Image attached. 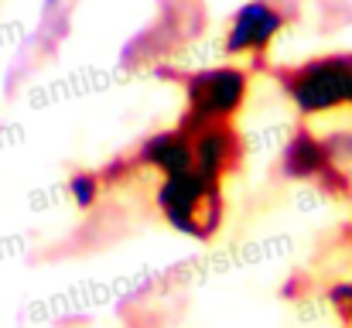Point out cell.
<instances>
[{"label":"cell","mask_w":352,"mask_h":328,"mask_svg":"<svg viewBox=\"0 0 352 328\" xmlns=\"http://www.w3.org/2000/svg\"><path fill=\"white\" fill-rule=\"evenodd\" d=\"M154 206L171 229L199 243H209L219 232L223 216H226L223 182L206 175L202 168H188V171L161 178L154 192Z\"/></svg>","instance_id":"cell-1"},{"label":"cell","mask_w":352,"mask_h":328,"mask_svg":"<svg viewBox=\"0 0 352 328\" xmlns=\"http://www.w3.org/2000/svg\"><path fill=\"white\" fill-rule=\"evenodd\" d=\"M270 76L301 116L352 109V52H329L294 65H277Z\"/></svg>","instance_id":"cell-2"},{"label":"cell","mask_w":352,"mask_h":328,"mask_svg":"<svg viewBox=\"0 0 352 328\" xmlns=\"http://www.w3.org/2000/svg\"><path fill=\"white\" fill-rule=\"evenodd\" d=\"M161 76L175 72L161 69ZM175 79H182L185 89V109L178 116V127H185L188 133H199L212 123H233L250 96V69L243 65H209L199 72H182Z\"/></svg>","instance_id":"cell-3"},{"label":"cell","mask_w":352,"mask_h":328,"mask_svg":"<svg viewBox=\"0 0 352 328\" xmlns=\"http://www.w3.org/2000/svg\"><path fill=\"white\" fill-rule=\"evenodd\" d=\"M294 17V3L284 0H246L243 7H236V14L230 17L226 28V41L223 52L226 55H250L256 62L267 58L274 38L284 31V24Z\"/></svg>","instance_id":"cell-4"},{"label":"cell","mask_w":352,"mask_h":328,"mask_svg":"<svg viewBox=\"0 0 352 328\" xmlns=\"http://www.w3.org/2000/svg\"><path fill=\"white\" fill-rule=\"evenodd\" d=\"M130 157H133L137 168L157 171L161 178L178 175V171H188V168H195V133H188L178 123L175 127H164V130H154L151 137H144L133 147Z\"/></svg>","instance_id":"cell-5"},{"label":"cell","mask_w":352,"mask_h":328,"mask_svg":"<svg viewBox=\"0 0 352 328\" xmlns=\"http://www.w3.org/2000/svg\"><path fill=\"white\" fill-rule=\"evenodd\" d=\"M246 161V140L233 123H212L195 133V168L226 182Z\"/></svg>","instance_id":"cell-6"},{"label":"cell","mask_w":352,"mask_h":328,"mask_svg":"<svg viewBox=\"0 0 352 328\" xmlns=\"http://www.w3.org/2000/svg\"><path fill=\"white\" fill-rule=\"evenodd\" d=\"M277 168H280V175H284L287 182H311V185H318V182H322L332 168H339V164H332V157H329V151H325V140H322L311 127H298V130L287 137Z\"/></svg>","instance_id":"cell-7"},{"label":"cell","mask_w":352,"mask_h":328,"mask_svg":"<svg viewBox=\"0 0 352 328\" xmlns=\"http://www.w3.org/2000/svg\"><path fill=\"white\" fill-rule=\"evenodd\" d=\"M103 192H107V185H103L100 171H86V168H82V171H72V178H69V195H72V202H76L79 209H93Z\"/></svg>","instance_id":"cell-8"},{"label":"cell","mask_w":352,"mask_h":328,"mask_svg":"<svg viewBox=\"0 0 352 328\" xmlns=\"http://www.w3.org/2000/svg\"><path fill=\"white\" fill-rule=\"evenodd\" d=\"M322 140H325V151H329L332 164L349 168L352 164V130H332V133H325Z\"/></svg>","instance_id":"cell-9"},{"label":"cell","mask_w":352,"mask_h":328,"mask_svg":"<svg viewBox=\"0 0 352 328\" xmlns=\"http://www.w3.org/2000/svg\"><path fill=\"white\" fill-rule=\"evenodd\" d=\"M329 305L339 311L346 328H352V281H339V284L329 287Z\"/></svg>","instance_id":"cell-10"}]
</instances>
